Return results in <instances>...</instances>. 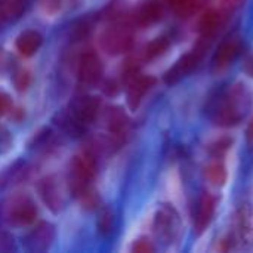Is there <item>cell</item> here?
Listing matches in <instances>:
<instances>
[{"label": "cell", "mask_w": 253, "mask_h": 253, "mask_svg": "<svg viewBox=\"0 0 253 253\" xmlns=\"http://www.w3.org/2000/svg\"><path fill=\"white\" fill-rule=\"evenodd\" d=\"M43 43V37L39 31L36 30H27V31H22L18 37H16V42H15V46H16V50L28 58V56H33L42 46Z\"/></svg>", "instance_id": "e0dca14e"}, {"label": "cell", "mask_w": 253, "mask_h": 253, "mask_svg": "<svg viewBox=\"0 0 253 253\" xmlns=\"http://www.w3.org/2000/svg\"><path fill=\"white\" fill-rule=\"evenodd\" d=\"M44 3H46V7H47V10H50V7H52V6H55L56 9L61 6V4H59V3H61L59 0H46Z\"/></svg>", "instance_id": "4dcf8cb0"}, {"label": "cell", "mask_w": 253, "mask_h": 253, "mask_svg": "<svg viewBox=\"0 0 253 253\" xmlns=\"http://www.w3.org/2000/svg\"><path fill=\"white\" fill-rule=\"evenodd\" d=\"M96 170L98 163L92 151L84 150L73 159L70 168V188L76 197L90 188V184L96 176Z\"/></svg>", "instance_id": "3957f363"}, {"label": "cell", "mask_w": 253, "mask_h": 253, "mask_svg": "<svg viewBox=\"0 0 253 253\" xmlns=\"http://www.w3.org/2000/svg\"><path fill=\"white\" fill-rule=\"evenodd\" d=\"M156 84V79L151 76L139 74L135 68L129 71V80H127V105L132 111H136L144 99V96L150 92V89Z\"/></svg>", "instance_id": "ba28073f"}, {"label": "cell", "mask_w": 253, "mask_h": 253, "mask_svg": "<svg viewBox=\"0 0 253 253\" xmlns=\"http://www.w3.org/2000/svg\"><path fill=\"white\" fill-rule=\"evenodd\" d=\"M165 1L181 18L191 16L202 3V0H165Z\"/></svg>", "instance_id": "ffe728a7"}, {"label": "cell", "mask_w": 253, "mask_h": 253, "mask_svg": "<svg viewBox=\"0 0 253 253\" xmlns=\"http://www.w3.org/2000/svg\"><path fill=\"white\" fill-rule=\"evenodd\" d=\"M246 135H248V139L253 142V119L251 120L249 126H248V130H246Z\"/></svg>", "instance_id": "1f68e13d"}, {"label": "cell", "mask_w": 253, "mask_h": 253, "mask_svg": "<svg viewBox=\"0 0 253 253\" xmlns=\"http://www.w3.org/2000/svg\"><path fill=\"white\" fill-rule=\"evenodd\" d=\"M154 234L159 240H162L166 245H170L176 242L181 236V219L178 212L170 205H162L156 215L153 222Z\"/></svg>", "instance_id": "5b68a950"}, {"label": "cell", "mask_w": 253, "mask_h": 253, "mask_svg": "<svg viewBox=\"0 0 253 253\" xmlns=\"http://www.w3.org/2000/svg\"><path fill=\"white\" fill-rule=\"evenodd\" d=\"M27 0H0V21L1 22H12L16 21L24 9Z\"/></svg>", "instance_id": "d6986e66"}, {"label": "cell", "mask_w": 253, "mask_h": 253, "mask_svg": "<svg viewBox=\"0 0 253 253\" xmlns=\"http://www.w3.org/2000/svg\"><path fill=\"white\" fill-rule=\"evenodd\" d=\"M99 108H101L99 98L92 96V95H80V96H76L70 102V105H68V108L65 111L79 125L87 127L96 119V116L99 113Z\"/></svg>", "instance_id": "8992f818"}, {"label": "cell", "mask_w": 253, "mask_h": 253, "mask_svg": "<svg viewBox=\"0 0 253 253\" xmlns=\"http://www.w3.org/2000/svg\"><path fill=\"white\" fill-rule=\"evenodd\" d=\"M107 127L114 139H119L125 135L127 127V117L122 108L113 107L107 111Z\"/></svg>", "instance_id": "ac0fdd59"}, {"label": "cell", "mask_w": 253, "mask_h": 253, "mask_svg": "<svg viewBox=\"0 0 253 253\" xmlns=\"http://www.w3.org/2000/svg\"><path fill=\"white\" fill-rule=\"evenodd\" d=\"M102 71H104L102 61L95 52L89 50L82 55L79 62V71H77L80 83L86 86L96 84L102 77Z\"/></svg>", "instance_id": "30bf717a"}, {"label": "cell", "mask_w": 253, "mask_h": 253, "mask_svg": "<svg viewBox=\"0 0 253 253\" xmlns=\"http://www.w3.org/2000/svg\"><path fill=\"white\" fill-rule=\"evenodd\" d=\"M242 70H243V73L248 76V77H251L253 79V53L251 55H248L245 59H243V64H242Z\"/></svg>", "instance_id": "f1b7e54d"}, {"label": "cell", "mask_w": 253, "mask_h": 253, "mask_svg": "<svg viewBox=\"0 0 253 253\" xmlns=\"http://www.w3.org/2000/svg\"><path fill=\"white\" fill-rule=\"evenodd\" d=\"M37 208L30 197L19 196L12 199L6 211V219L13 227H27L36 222Z\"/></svg>", "instance_id": "52a82bcc"}, {"label": "cell", "mask_w": 253, "mask_h": 253, "mask_svg": "<svg viewBox=\"0 0 253 253\" xmlns=\"http://www.w3.org/2000/svg\"><path fill=\"white\" fill-rule=\"evenodd\" d=\"M9 108H10L9 96H7V95H4V93H0V116H1V114H4Z\"/></svg>", "instance_id": "f546056e"}, {"label": "cell", "mask_w": 253, "mask_h": 253, "mask_svg": "<svg viewBox=\"0 0 253 253\" xmlns=\"http://www.w3.org/2000/svg\"><path fill=\"white\" fill-rule=\"evenodd\" d=\"M169 46H170V42H169L168 37L162 36V37L154 39L153 42H150L145 46V49H144V59L145 61H153V59L165 55V52L169 49Z\"/></svg>", "instance_id": "44dd1931"}, {"label": "cell", "mask_w": 253, "mask_h": 253, "mask_svg": "<svg viewBox=\"0 0 253 253\" xmlns=\"http://www.w3.org/2000/svg\"><path fill=\"white\" fill-rule=\"evenodd\" d=\"M77 199L80 200V203L83 205V208H84V209H87V211H93V209H96V208L99 206V203H101L99 196L96 194V191H95V190H92V187H90V188H87V190H84L82 194H79V196H77Z\"/></svg>", "instance_id": "603a6c76"}, {"label": "cell", "mask_w": 253, "mask_h": 253, "mask_svg": "<svg viewBox=\"0 0 253 253\" xmlns=\"http://www.w3.org/2000/svg\"><path fill=\"white\" fill-rule=\"evenodd\" d=\"M209 47V42L208 39L202 37L200 42L197 43V46L190 50L188 53L182 55L163 76V80L168 86H173L176 83H179L184 77H187L188 74H191L202 62L205 52Z\"/></svg>", "instance_id": "277c9868"}, {"label": "cell", "mask_w": 253, "mask_h": 253, "mask_svg": "<svg viewBox=\"0 0 253 253\" xmlns=\"http://www.w3.org/2000/svg\"><path fill=\"white\" fill-rule=\"evenodd\" d=\"M99 44L104 52L113 56L129 52L133 46V22L125 18V15L113 18L102 30Z\"/></svg>", "instance_id": "7a4b0ae2"}, {"label": "cell", "mask_w": 253, "mask_h": 253, "mask_svg": "<svg viewBox=\"0 0 253 253\" xmlns=\"http://www.w3.org/2000/svg\"><path fill=\"white\" fill-rule=\"evenodd\" d=\"M231 144H233V141L230 138H222V139H219V141H216L215 144L211 145V153L213 156L219 157V156H222V154H225L228 151Z\"/></svg>", "instance_id": "484cf974"}, {"label": "cell", "mask_w": 253, "mask_h": 253, "mask_svg": "<svg viewBox=\"0 0 253 253\" xmlns=\"http://www.w3.org/2000/svg\"><path fill=\"white\" fill-rule=\"evenodd\" d=\"M216 200L211 193H203L194 208L193 213V230L196 236H202L211 225L215 215Z\"/></svg>", "instance_id": "9c48e42d"}, {"label": "cell", "mask_w": 253, "mask_h": 253, "mask_svg": "<svg viewBox=\"0 0 253 253\" xmlns=\"http://www.w3.org/2000/svg\"><path fill=\"white\" fill-rule=\"evenodd\" d=\"M114 228V215L110 209H104L98 218V230L102 234H110Z\"/></svg>", "instance_id": "cb8c5ba5"}, {"label": "cell", "mask_w": 253, "mask_h": 253, "mask_svg": "<svg viewBox=\"0 0 253 253\" xmlns=\"http://www.w3.org/2000/svg\"><path fill=\"white\" fill-rule=\"evenodd\" d=\"M206 178L213 187H224L228 178L227 169L224 163L221 162H213L206 168Z\"/></svg>", "instance_id": "7402d4cb"}, {"label": "cell", "mask_w": 253, "mask_h": 253, "mask_svg": "<svg viewBox=\"0 0 253 253\" xmlns=\"http://www.w3.org/2000/svg\"><path fill=\"white\" fill-rule=\"evenodd\" d=\"M251 107V96L245 86L237 84L222 93L212 111V120L216 126L231 127L242 122Z\"/></svg>", "instance_id": "6da1fadb"}, {"label": "cell", "mask_w": 253, "mask_h": 253, "mask_svg": "<svg viewBox=\"0 0 253 253\" xmlns=\"http://www.w3.org/2000/svg\"><path fill=\"white\" fill-rule=\"evenodd\" d=\"M132 252L135 253H151L154 252V246L148 239H139L133 243Z\"/></svg>", "instance_id": "83f0119b"}, {"label": "cell", "mask_w": 253, "mask_h": 253, "mask_svg": "<svg viewBox=\"0 0 253 253\" xmlns=\"http://www.w3.org/2000/svg\"><path fill=\"white\" fill-rule=\"evenodd\" d=\"M225 15L219 9H208L199 19V33L205 39H212L224 25Z\"/></svg>", "instance_id": "2e32d148"}, {"label": "cell", "mask_w": 253, "mask_h": 253, "mask_svg": "<svg viewBox=\"0 0 253 253\" xmlns=\"http://www.w3.org/2000/svg\"><path fill=\"white\" fill-rule=\"evenodd\" d=\"M12 135L7 129L4 127H0V154H4L7 153L10 148H12Z\"/></svg>", "instance_id": "4316f807"}, {"label": "cell", "mask_w": 253, "mask_h": 253, "mask_svg": "<svg viewBox=\"0 0 253 253\" xmlns=\"http://www.w3.org/2000/svg\"><path fill=\"white\" fill-rule=\"evenodd\" d=\"M236 233L242 243L253 245V208L252 205H242L236 213Z\"/></svg>", "instance_id": "9a60e30c"}, {"label": "cell", "mask_w": 253, "mask_h": 253, "mask_svg": "<svg viewBox=\"0 0 253 253\" xmlns=\"http://www.w3.org/2000/svg\"><path fill=\"white\" fill-rule=\"evenodd\" d=\"M13 83L18 90H25L31 83V76L27 70H18L13 76Z\"/></svg>", "instance_id": "d4e9b609"}, {"label": "cell", "mask_w": 253, "mask_h": 253, "mask_svg": "<svg viewBox=\"0 0 253 253\" xmlns=\"http://www.w3.org/2000/svg\"><path fill=\"white\" fill-rule=\"evenodd\" d=\"M37 190L43 203L46 205V208H49V211H52L53 213H58L64 208V203H65L64 193L55 176H47L42 179L39 182Z\"/></svg>", "instance_id": "8fae6325"}, {"label": "cell", "mask_w": 253, "mask_h": 253, "mask_svg": "<svg viewBox=\"0 0 253 253\" xmlns=\"http://www.w3.org/2000/svg\"><path fill=\"white\" fill-rule=\"evenodd\" d=\"M55 240V227L49 222H40L27 237L25 245L31 252H46Z\"/></svg>", "instance_id": "4fadbf2b"}, {"label": "cell", "mask_w": 253, "mask_h": 253, "mask_svg": "<svg viewBox=\"0 0 253 253\" xmlns=\"http://www.w3.org/2000/svg\"><path fill=\"white\" fill-rule=\"evenodd\" d=\"M163 15L165 6L160 0H144L136 6L132 21L139 27H150L162 21Z\"/></svg>", "instance_id": "7c38bea8"}, {"label": "cell", "mask_w": 253, "mask_h": 253, "mask_svg": "<svg viewBox=\"0 0 253 253\" xmlns=\"http://www.w3.org/2000/svg\"><path fill=\"white\" fill-rule=\"evenodd\" d=\"M240 49H242V42L237 37H231L224 43H221V46L218 47L213 56V71L221 73L227 70L239 56Z\"/></svg>", "instance_id": "5bb4252c"}]
</instances>
